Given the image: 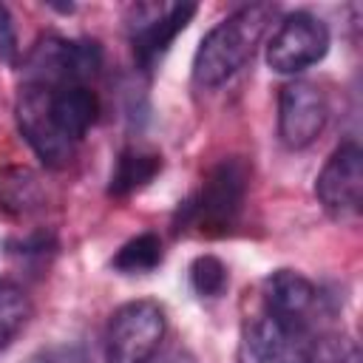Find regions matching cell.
I'll return each mask as SVG.
<instances>
[{
	"label": "cell",
	"mask_w": 363,
	"mask_h": 363,
	"mask_svg": "<svg viewBox=\"0 0 363 363\" xmlns=\"http://www.w3.org/2000/svg\"><path fill=\"white\" fill-rule=\"evenodd\" d=\"M28 318H31L28 295L17 284L0 281V352L14 343V337L23 332Z\"/></svg>",
	"instance_id": "obj_15"
},
{
	"label": "cell",
	"mask_w": 363,
	"mask_h": 363,
	"mask_svg": "<svg viewBox=\"0 0 363 363\" xmlns=\"http://www.w3.org/2000/svg\"><path fill=\"white\" fill-rule=\"evenodd\" d=\"M193 14H196L193 3H136L130 6L128 31H130L136 62L142 68H153V62L170 48L176 34L184 31Z\"/></svg>",
	"instance_id": "obj_9"
},
{
	"label": "cell",
	"mask_w": 363,
	"mask_h": 363,
	"mask_svg": "<svg viewBox=\"0 0 363 363\" xmlns=\"http://www.w3.org/2000/svg\"><path fill=\"white\" fill-rule=\"evenodd\" d=\"M162 261V241L156 233H139L136 238L125 241L119 247V252L113 255V269L125 272V275H139V272H150L156 269Z\"/></svg>",
	"instance_id": "obj_14"
},
{
	"label": "cell",
	"mask_w": 363,
	"mask_h": 363,
	"mask_svg": "<svg viewBox=\"0 0 363 363\" xmlns=\"http://www.w3.org/2000/svg\"><path fill=\"white\" fill-rule=\"evenodd\" d=\"M318 337L312 326L289 323L258 309L241 326V363H312Z\"/></svg>",
	"instance_id": "obj_4"
},
{
	"label": "cell",
	"mask_w": 363,
	"mask_h": 363,
	"mask_svg": "<svg viewBox=\"0 0 363 363\" xmlns=\"http://www.w3.org/2000/svg\"><path fill=\"white\" fill-rule=\"evenodd\" d=\"M102 65V51L94 40L45 37L26 60L23 82L40 85H88Z\"/></svg>",
	"instance_id": "obj_5"
},
{
	"label": "cell",
	"mask_w": 363,
	"mask_h": 363,
	"mask_svg": "<svg viewBox=\"0 0 363 363\" xmlns=\"http://www.w3.org/2000/svg\"><path fill=\"white\" fill-rule=\"evenodd\" d=\"M162 170V156L142 147H128L119 153L116 167L111 173V196H130L145 187Z\"/></svg>",
	"instance_id": "obj_12"
},
{
	"label": "cell",
	"mask_w": 363,
	"mask_h": 363,
	"mask_svg": "<svg viewBox=\"0 0 363 363\" xmlns=\"http://www.w3.org/2000/svg\"><path fill=\"white\" fill-rule=\"evenodd\" d=\"M43 204V184L28 167L0 170V207L14 216H26Z\"/></svg>",
	"instance_id": "obj_13"
},
{
	"label": "cell",
	"mask_w": 363,
	"mask_h": 363,
	"mask_svg": "<svg viewBox=\"0 0 363 363\" xmlns=\"http://www.w3.org/2000/svg\"><path fill=\"white\" fill-rule=\"evenodd\" d=\"M250 187V167L241 156L221 159L204 179L196 199L187 201L184 218L199 227L201 235H224L241 216Z\"/></svg>",
	"instance_id": "obj_2"
},
{
	"label": "cell",
	"mask_w": 363,
	"mask_h": 363,
	"mask_svg": "<svg viewBox=\"0 0 363 363\" xmlns=\"http://www.w3.org/2000/svg\"><path fill=\"white\" fill-rule=\"evenodd\" d=\"M275 14H278V6L272 3H250L227 14L218 26H213L193 57L196 85L218 88L238 68H244V62L255 54L264 34L269 31Z\"/></svg>",
	"instance_id": "obj_1"
},
{
	"label": "cell",
	"mask_w": 363,
	"mask_h": 363,
	"mask_svg": "<svg viewBox=\"0 0 363 363\" xmlns=\"http://www.w3.org/2000/svg\"><path fill=\"white\" fill-rule=\"evenodd\" d=\"M190 284L201 298H218L227 289V267L216 255H199L190 264Z\"/></svg>",
	"instance_id": "obj_16"
},
{
	"label": "cell",
	"mask_w": 363,
	"mask_h": 363,
	"mask_svg": "<svg viewBox=\"0 0 363 363\" xmlns=\"http://www.w3.org/2000/svg\"><path fill=\"white\" fill-rule=\"evenodd\" d=\"M17 125L23 139L31 145V150L43 159L48 167H65L74 159L77 145L60 130L51 102H48V88L37 82H23L17 94Z\"/></svg>",
	"instance_id": "obj_8"
},
{
	"label": "cell",
	"mask_w": 363,
	"mask_h": 363,
	"mask_svg": "<svg viewBox=\"0 0 363 363\" xmlns=\"http://www.w3.org/2000/svg\"><path fill=\"white\" fill-rule=\"evenodd\" d=\"M150 363H196V357L184 349H176V352H167V354H162L159 360H150Z\"/></svg>",
	"instance_id": "obj_19"
},
{
	"label": "cell",
	"mask_w": 363,
	"mask_h": 363,
	"mask_svg": "<svg viewBox=\"0 0 363 363\" xmlns=\"http://www.w3.org/2000/svg\"><path fill=\"white\" fill-rule=\"evenodd\" d=\"M28 363H88V360L77 346H60V349H48V352L34 354Z\"/></svg>",
	"instance_id": "obj_17"
},
{
	"label": "cell",
	"mask_w": 363,
	"mask_h": 363,
	"mask_svg": "<svg viewBox=\"0 0 363 363\" xmlns=\"http://www.w3.org/2000/svg\"><path fill=\"white\" fill-rule=\"evenodd\" d=\"M315 196L329 218L357 221L363 207V153L357 142H343L332 150L315 182Z\"/></svg>",
	"instance_id": "obj_7"
},
{
	"label": "cell",
	"mask_w": 363,
	"mask_h": 363,
	"mask_svg": "<svg viewBox=\"0 0 363 363\" xmlns=\"http://www.w3.org/2000/svg\"><path fill=\"white\" fill-rule=\"evenodd\" d=\"M318 301H320V295H318L315 284L295 269H275L272 275L264 278L261 309H267L275 318H284V320L301 323V326H312Z\"/></svg>",
	"instance_id": "obj_11"
},
{
	"label": "cell",
	"mask_w": 363,
	"mask_h": 363,
	"mask_svg": "<svg viewBox=\"0 0 363 363\" xmlns=\"http://www.w3.org/2000/svg\"><path fill=\"white\" fill-rule=\"evenodd\" d=\"M329 116L323 91L315 82L292 79L278 94V136L286 147L301 150L312 145Z\"/></svg>",
	"instance_id": "obj_10"
},
{
	"label": "cell",
	"mask_w": 363,
	"mask_h": 363,
	"mask_svg": "<svg viewBox=\"0 0 363 363\" xmlns=\"http://www.w3.org/2000/svg\"><path fill=\"white\" fill-rule=\"evenodd\" d=\"M0 57L3 60L14 57V31H11V23H9V11L3 6H0Z\"/></svg>",
	"instance_id": "obj_18"
},
{
	"label": "cell",
	"mask_w": 363,
	"mask_h": 363,
	"mask_svg": "<svg viewBox=\"0 0 363 363\" xmlns=\"http://www.w3.org/2000/svg\"><path fill=\"white\" fill-rule=\"evenodd\" d=\"M167 318L150 298L122 303L105 332V363H150L164 340Z\"/></svg>",
	"instance_id": "obj_3"
},
{
	"label": "cell",
	"mask_w": 363,
	"mask_h": 363,
	"mask_svg": "<svg viewBox=\"0 0 363 363\" xmlns=\"http://www.w3.org/2000/svg\"><path fill=\"white\" fill-rule=\"evenodd\" d=\"M329 51V28L320 17L309 11H292L281 17L269 43L267 65L275 74H301L309 65L320 62Z\"/></svg>",
	"instance_id": "obj_6"
}]
</instances>
